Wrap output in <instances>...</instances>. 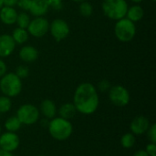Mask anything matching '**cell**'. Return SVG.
Segmentation results:
<instances>
[{
  "instance_id": "8992f818",
  "label": "cell",
  "mask_w": 156,
  "mask_h": 156,
  "mask_svg": "<svg viewBox=\"0 0 156 156\" xmlns=\"http://www.w3.org/2000/svg\"><path fill=\"white\" fill-rule=\"evenodd\" d=\"M16 116L22 124L32 125L39 121L40 112L37 106L30 103H26L18 108Z\"/></svg>"
},
{
  "instance_id": "f35d334b",
  "label": "cell",
  "mask_w": 156,
  "mask_h": 156,
  "mask_svg": "<svg viewBox=\"0 0 156 156\" xmlns=\"http://www.w3.org/2000/svg\"><path fill=\"white\" fill-rule=\"evenodd\" d=\"M37 156H46V155H37Z\"/></svg>"
},
{
  "instance_id": "5bb4252c",
  "label": "cell",
  "mask_w": 156,
  "mask_h": 156,
  "mask_svg": "<svg viewBox=\"0 0 156 156\" xmlns=\"http://www.w3.org/2000/svg\"><path fill=\"white\" fill-rule=\"evenodd\" d=\"M17 12L14 7L2 6L0 8V20L5 25H13L16 23Z\"/></svg>"
},
{
  "instance_id": "7a4b0ae2",
  "label": "cell",
  "mask_w": 156,
  "mask_h": 156,
  "mask_svg": "<svg viewBox=\"0 0 156 156\" xmlns=\"http://www.w3.org/2000/svg\"><path fill=\"white\" fill-rule=\"evenodd\" d=\"M48 133L51 137L57 141H65L69 139L73 133V126L69 120L61 117H55L48 122Z\"/></svg>"
},
{
  "instance_id": "8d00e7d4",
  "label": "cell",
  "mask_w": 156,
  "mask_h": 156,
  "mask_svg": "<svg viewBox=\"0 0 156 156\" xmlns=\"http://www.w3.org/2000/svg\"><path fill=\"white\" fill-rule=\"evenodd\" d=\"M3 6V0H0V8Z\"/></svg>"
},
{
  "instance_id": "d4e9b609",
  "label": "cell",
  "mask_w": 156,
  "mask_h": 156,
  "mask_svg": "<svg viewBox=\"0 0 156 156\" xmlns=\"http://www.w3.org/2000/svg\"><path fill=\"white\" fill-rule=\"evenodd\" d=\"M15 74L20 79H26L28 75H29V69L27 66H24V65H20L18 66L16 69V71H15Z\"/></svg>"
},
{
  "instance_id": "e0dca14e",
  "label": "cell",
  "mask_w": 156,
  "mask_h": 156,
  "mask_svg": "<svg viewBox=\"0 0 156 156\" xmlns=\"http://www.w3.org/2000/svg\"><path fill=\"white\" fill-rule=\"evenodd\" d=\"M76 112H77V110L74 104L71 102H67V103L62 104L58 110V114L59 115L58 117H61L66 120L72 119L76 115Z\"/></svg>"
},
{
  "instance_id": "ac0fdd59",
  "label": "cell",
  "mask_w": 156,
  "mask_h": 156,
  "mask_svg": "<svg viewBox=\"0 0 156 156\" xmlns=\"http://www.w3.org/2000/svg\"><path fill=\"white\" fill-rule=\"evenodd\" d=\"M144 12L142 6H140L139 5H134L131 7H128L125 16H127L126 18H128L129 20L134 23L140 21L144 17Z\"/></svg>"
},
{
  "instance_id": "6da1fadb",
  "label": "cell",
  "mask_w": 156,
  "mask_h": 156,
  "mask_svg": "<svg viewBox=\"0 0 156 156\" xmlns=\"http://www.w3.org/2000/svg\"><path fill=\"white\" fill-rule=\"evenodd\" d=\"M72 103L78 112L84 115L93 114L97 111L100 103L96 87L90 82L80 84L74 92Z\"/></svg>"
},
{
  "instance_id": "4316f807",
  "label": "cell",
  "mask_w": 156,
  "mask_h": 156,
  "mask_svg": "<svg viewBox=\"0 0 156 156\" xmlns=\"http://www.w3.org/2000/svg\"><path fill=\"white\" fill-rule=\"evenodd\" d=\"M112 85L111 82L107 80H102L99 82L98 84V90L101 92H107L109 91V90L111 89Z\"/></svg>"
},
{
  "instance_id": "e575fe53",
  "label": "cell",
  "mask_w": 156,
  "mask_h": 156,
  "mask_svg": "<svg viewBox=\"0 0 156 156\" xmlns=\"http://www.w3.org/2000/svg\"><path fill=\"white\" fill-rule=\"evenodd\" d=\"M133 2H134V3H141L143 0H132Z\"/></svg>"
},
{
  "instance_id": "83f0119b",
  "label": "cell",
  "mask_w": 156,
  "mask_h": 156,
  "mask_svg": "<svg viewBox=\"0 0 156 156\" xmlns=\"http://www.w3.org/2000/svg\"><path fill=\"white\" fill-rule=\"evenodd\" d=\"M31 1L32 0H17V4L16 5L22 10L28 11L29 7H30V5H31Z\"/></svg>"
},
{
  "instance_id": "74e56055",
  "label": "cell",
  "mask_w": 156,
  "mask_h": 156,
  "mask_svg": "<svg viewBox=\"0 0 156 156\" xmlns=\"http://www.w3.org/2000/svg\"><path fill=\"white\" fill-rule=\"evenodd\" d=\"M1 132H2V127H1V125H0V134H1Z\"/></svg>"
},
{
  "instance_id": "cb8c5ba5",
  "label": "cell",
  "mask_w": 156,
  "mask_h": 156,
  "mask_svg": "<svg viewBox=\"0 0 156 156\" xmlns=\"http://www.w3.org/2000/svg\"><path fill=\"white\" fill-rule=\"evenodd\" d=\"M80 13L81 16H83L85 17L90 16L93 13L92 5L88 2H85V1L81 2V4L80 5Z\"/></svg>"
},
{
  "instance_id": "277c9868",
  "label": "cell",
  "mask_w": 156,
  "mask_h": 156,
  "mask_svg": "<svg viewBox=\"0 0 156 156\" xmlns=\"http://www.w3.org/2000/svg\"><path fill=\"white\" fill-rule=\"evenodd\" d=\"M0 90L9 98L16 97L22 90V81L15 72L5 73L0 80Z\"/></svg>"
},
{
  "instance_id": "30bf717a",
  "label": "cell",
  "mask_w": 156,
  "mask_h": 156,
  "mask_svg": "<svg viewBox=\"0 0 156 156\" xmlns=\"http://www.w3.org/2000/svg\"><path fill=\"white\" fill-rule=\"evenodd\" d=\"M20 144V139L16 133L5 132L0 134V149L13 153Z\"/></svg>"
},
{
  "instance_id": "484cf974",
  "label": "cell",
  "mask_w": 156,
  "mask_h": 156,
  "mask_svg": "<svg viewBox=\"0 0 156 156\" xmlns=\"http://www.w3.org/2000/svg\"><path fill=\"white\" fill-rule=\"evenodd\" d=\"M147 133V137L150 141V143L152 144H156V124H151L148 131L146 132Z\"/></svg>"
},
{
  "instance_id": "f546056e",
  "label": "cell",
  "mask_w": 156,
  "mask_h": 156,
  "mask_svg": "<svg viewBox=\"0 0 156 156\" xmlns=\"http://www.w3.org/2000/svg\"><path fill=\"white\" fill-rule=\"evenodd\" d=\"M146 153L149 154V156H156V144H148L145 148Z\"/></svg>"
},
{
  "instance_id": "603a6c76",
  "label": "cell",
  "mask_w": 156,
  "mask_h": 156,
  "mask_svg": "<svg viewBox=\"0 0 156 156\" xmlns=\"http://www.w3.org/2000/svg\"><path fill=\"white\" fill-rule=\"evenodd\" d=\"M12 101L7 96H0V113H6L11 110Z\"/></svg>"
},
{
  "instance_id": "1f68e13d",
  "label": "cell",
  "mask_w": 156,
  "mask_h": 156,
  "mask_svg": "<svg viewBox=\"0 0 156 156\" xmlns=\"http://www.w3.org/2000/svg\"><path fill=\"white\" fill-rule=\"evenodd\" d=\"M16 4H17V0H3V5L5 6L14 7L15 5H16Z\"/></svg>"
},
{
  "instance_id": "7c38bea8",
  "label": "cell",
  "mask_w": 156,
  "mask_h": 156,
  "mask_svg": "<svg viewBox=\"0 0 156 156\" xmlns=\"http://www.w3.org/2000/svg\"><path fill=\"white\" fill-rule=\"evenodd\" d=\"M16 45V44L10 35H0V58H6L10 56L14 52Z\"/></svg>"
},
{
  "instance_id": "836d02e7",
  "label": "cell",
  "mask_w": 156,
  "mask_h": 156,
  "mask_svg": "<svg viewBox=\"0 0 156 156\" xmlns=\"http://www.w3.org/2000/svg\"><path fill=\"white\" fill-rule=\"evenodd\" d=\"M0 156H13V154H12V153H9L7 151L0 149Z\"/></svg>"
},
{
  "instance_id": "2e32d148",
  "label": "cell",
  "mask_w": 156,
  "mask_h": 156,
  "mask_svg": "<svg viewBox=\"0 0 156 156\" xmlns=\"http://www.w3.org/2000/svg\"><path fill=\"white\" fill-rule=\"evenodd\" d=\"M19 57L23 61L30 63L37 60L38 57V51L36 48L32 46H25L20 49Z\"/></svg>"
},
{
  "instance_id": "44dd1931",
  "label": "cell",
  "mask_w": 156,
  "mask_h": 156,
  "mask_svg": "<svg viewBox=\"0 0 156 156\" xmlns=\"http://www.w3.org/2000/svg\"><path fill=\"white\" fill-rule=\"evenodd\" d=\"M136 144V138L135 135L132 133H124L121 138V144L125 149H131L133 148Z\"/></svg>"
},
{
  "instance_id": "4dcf8cb0",
  "label": "cell",
  "mask_w": 156,
  "mask_h": 156,
  "mask_svg": "<svg viewBox=\"0 0 156 156\" xmlns=\"http://www.w3.org/2000/svg\"><path fill=\"white\" fill-rule=\"evenodd\" d=\"M6 64L0 58V78L6 73Z\"/></svg>"
},
{
  "instance_id": "f1b7e54d",
  "label": "cell",
  "mask_w": 156,
  "mask_h": 156,
  "mask_svg": "<svg viewBox=\"0 0 156 156\" xmlns=\"http://www.w3.org/2000/svg\"><path fill=\"white\" fill-rule=\"evenodd\" d=\"M44 2L52 8H59L61 6L62 0H44Z\"/></svg>"
},
{
  "instance_id": "9a60e30c",
  "label": "cell",
  "mask_w": 156,
  "mask_h": 156,
  "mask_svg": "<svg viewBox=\"0 0 156 156\" xmlns=\"http://www.w3.org/2000/svg\"><path fill=\"white\" fill-rule=\"evenodd\" d=\"M48 10V5L44 2V0H32L29 7V12L32 16H43Z\"/></svg>"
},
{
  "instance_id": "ab89813d",
  "label": "cell",
  "mask_w": 156,
  "mask_h": 156,
  "mask_svg": "<svg viewBox=\"0 0 156 156\" xmlns=\"http://www.w3.org/2000/svg\"><path fill=\"white\" fill-rule=\"evenodd\" d=\"M152 1H154H154H156V0H152Z\"/></svg>"
},
{
  "instance_id": "4fadbf2b",
  "label": "cell",
  "mask_w": 156,
  "mask_h": 156,
  "mask_svg": "<svg viewBox=\"0 0 156 156\" xmlns=\"http://www.w3.org/2000/svg\"><path fill=\"white\" fill-rule=\"evenodd\" d=\"M38 110H39V112L48 120H51L55 118L56 115L58 114V109H57L56 103L49 99H46L42 101Z\"/></svg>"
},
{
  "instance_id": "d6986e66",
  "label": "cell",
  "mask_w": 156,
  "mask_h": 156,
  "mask_svg": "<svg viewBox=\"0 0 156 156\" xmlns=\"http://www.w3.org/2000/svg\"><path fill=\"white\" fill-rule=\"evenodd\" d=\"M11 37L14 39L16 44L22 45V44H24L25 42L27 41V39H28V32L24 28L16 27V29H14Z\"/></svg>"
},
{
  "instance_id": "d590c367",
  "label": "cell",
  "mask_w": 156,
  "mask_h": 156,
  "mask_svg": "<svg viewBox=\"0 0 156 156\" xmlns=\"http://www.w3.org/2000/svg\"><path fill=\"white\" fill-rule=\"evenodd\" d=\"M72 1H74V2H80V3H81V2H83L84 0H72Z\"/></svg>"
},
{
  "instance_id": "8fae6325",
  "label": "cell",
  "mask_w": 156,
  "mask_h": 156,
  "mask_svg": "<svg viewBox=\"0 0 156 156\" xmlns=\"http://www.w3.org/2000/svg\"><path fill=\"white\" fill-rule=\"evenodd\" d=\"M151 123H150L149 119L145 116L140 115V116L135 117L132 121L130 124V130H131V133L134 135H143L146 133Z\"/></svg>"
},
{
  "instance_id": "3957f363",
  "label": "cell",
  "mask_w": 156,
  "mask_h": 156,
  "mask_svg": "<svg viewBox=\"0 0 156 156\" xmlns=\"http://www.w3.org/2000/svg\"><path fill=\"white\" fill-rule=\"evenodd\" d=\"M101 8L107 17L117 21L125 17L128 4L126 0H103Z\"/></svg>"
},
{
  "instance_id": "d6a6232c",
  "label": "cell",
  "mask_w": 156,
  "mask_h": 156,
  "mask_svg": "<svg viewBox=\"0 0 156 156\" xmlns=\"http://www.w3.org/2000/svg\"><path fill=\"white\" fill-rule=\"evenodd\" d=\"M133 156H149V154L146 153L145 150H138L137 152L134 153Z\"/></svg>"
},
{
  "instance_id": "ba28073f",
  "label": "cell",
  "mask_w": 156,
  "mask_h": 156,
  "mask_svg": "<svg viewBox=\"0 0 156 156\" xmlns=\"http://www.w3.org/2000/svg\"><path fill=\"white\" fill-rule=\"evenodd\" d=\"M27 29L28 34H30L32 37H42L48 33L49 29V23L47 18L43 16H37L30 20Z\"/></svg>"
},
{
  "instance_id": "9c48e42d",
  "label": "cell",
  "mask_w": 156,
  "mask_h": 156,
  "mask_svg": "<svg viewBox=\"0 0 156 156\" xmlns=\"http://www.w3.org/2000/svg\"><path fill=\"white\" fill-rule=\"evenodd\" d=\"M48 30L56 41H61L65 39L69 34V27L68 23L61 18L54 19L51 24H49Z\"/></svg>"
},
{
  "instance_id": "7402d4cb",
  "label": "cell",
  "mask_w": 156,
  "mask_h": 156,
  "mask_svg": "<svg viewBox=\"0 0 156 156\" xmlns=\"http://www.w3.org/2000/svg\"><path fill=\"white\" fill-rule=\"evenodd\" d=\"M16 23L17 24L18 27L27 29L28 25H29V23H30V17H29V16L27 13L22 12L20 14H17V17H16Z\"/></svg>"
},
{
  "instance_id": "ffe728a7",
  "label": "cell",
  "mask_w": 156,
  "mask_h": 156,
  "mask_svg": "<svg viewBox=\"0 0 156 156\" xmlns=\"http://www.w3.org/2000/svg\"><path fill=\"white\" fill-rule=\"evenodd\" d=\"M4 126H5V129L6 130V132L16 133L20 130L22 123L20 122V121L17 119L16 116H11L6 119Z\"/></svg>"
},
{
  "instance_id": "52a82bcc",
  "label": "cell",
  "mask_w": 156,
  "mask_h": 156,
  "mask_svg": "<svg viewBox=\"0 0 156 156\" xmlns=\"http://www.w3.org/2000/svg\"><path fill=\"white\" fill-rule=\"evenodd\" d=\"M109 99L117 107H125L129 104L131 96L128 90L122 85H115L109 90Z\"/></svg>"
},
{
  "instance_id": "5b68a950",
  "label": "cell",
  "mask_w": 156,
  "mask_h": 156,
  "mask_svg": "<svg viewBox=\"0 0 156 156\" xmlns=\"http://www.w3.org/2000/svg\"><path fill=\"white\" fill-rule=\"evenodd\" d=\"M114 33L116 37L122 42H129L135 37L136 27L133 22L126 17L117 20L114 27Z\"/></svg>"
}]
</instances>
